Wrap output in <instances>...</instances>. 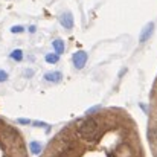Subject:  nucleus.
<instances>
[{
  "label": "nucleus",
  "instance_id": "nucleus-14",
  "mask_svg": "<svg viewBox=\"0 0 157 157\" xmlns=\"http://www.w3.org/2000/svg\"><path fill=\"white\" fill-rule=\"evenodd\" d=\"M35 31H37V28H35L34 25H32V26H29V32H31V34H34Z\"/></svg>",
  "mask_w": 157,
  "mask_h": 157
},
{
  "label": "nucleus",
  "instance_id": "nucleus-8",
  "mask_svg": "<svg viewBox=\"0 0 157 157\" xmlns=\"http://www.w3.org/2000/svg\"><path fill=\"white\" fill-rule=\"evenodd\" d=\"M11 58H12L14 61H21V59H23V51H21V49H14V51L11 52Z\"/></svg>",
  "mask_w": 157,
  "mask_h": 157
},
{
  "label": "nucleus",
  "instance_id": "nucleus-4",
  "mask_svg": "<svg viewBox=\"0 0 157 157\" xmlns=\"http://www.w3.org/2000/svg\"><path fill=\"white\" fill-rule=\"evenodd\" d=\"M154 34V23L151 21V23H148L144 29H142V34H140V38H139V41L140 43H145L147 40H150V37Z\"/></svg>",
  "mask_w": 157,
  "mask_h": 157
},
{
  "label": "nucleus",
  "instance_id": "nucleus-7",
  "mask_svg": "<svg viewBox=\"0 0 157 157\" xmlns=\"http://www.w3.org/2000/svg\"><path fill=\"white\" fill-rule=\"evenodd\" d=\"M58 61H59V55H58V53H48V55H46V63L56 64Z\"/></svg>",
  "mask_w": 157,
  "mask_h": 157
},
{
  "label": "nucleus",
  "instance_id": "nucleus-1",
  "mask_svg": "<svg viewBox=\"0 0 157 157\" xmlns=\"http://www.w3.org/2000/svg\"><path fill=\"white\" fill-rule=\"evenodd\" d=\"M78 134H79L81 137H84L86 140H93V139L96 137V134H98V122H96V119H93V117L86 119V121L79 125Z\"/></svg>",
  "mask_w": 157,
  "mask_h": 157
},
{
  "label": "nucleus",
  "instance_id": "nucleus-10",
  "mask_svg": "<svg viewBox=\"0 0 157 157\" xmlns=\"http://www.w3.org/2000/svg\"><path fill=\"white\" fill-rule=\"evenodd\" d=\"M11 32L12 34H21V32H25V28L23 26H12L11 28Z\"/></svg>",
  "mask_w": 157,
  "mask_h": 157
},
{
  "label": "nucleus",
  "instance_id": "nucleus-11",
  "mask_svg": "<svg viewBox=\"0 0 157 157\" xmlns=\"http://www.w3.org/2000/svg\"><path fill=\"white\" fill-rule=\"evenodd\" d=\"M5 81H8V73L0 69V82H5Z\"/></svg>",
  "mask_w": 157,
  "mask_h": 157
},
{
  "label": "nucleus",
  "instance_id": "nucleus-6",
  "mask_svg": "<svg viewBox=\"0 0 157 157\" xmlns=\"http://www.w3.org/2000/svg\"><path fill=\"white\" fill-rule=\"evenodd\" d=\"M52 46H53V49H55V53H58V55H63V53H64V51H66L64 41H63L61 38H56V40H53V41H52Z\"/></svg>",
  "mask_w": 157,
  "mask_h": 157
},
{
  "label": "nucleus",
  "instance_id": "nucleus-12",
  "mask_svg": "<svg viewBox=\"0 0 157 157\" xmlns=\"http://www.w3.org/2000/svg\"><path fill=\"white\" fill-rule=\"evenodd\" d=\"M34 127H46V128H51V127H48L44 122H34Z\"/></svg>",
  "mask_w": 157,
  "mask_h": 157
},
{
  "label": "nucleus",
  "instance_id": "nucleus-5",
  "mask_svg": "<svg viewBox=\"0 0 157 157\" xmlns=\"http://www.w3.org/2000/svg\"><path fill=\"white\" fill-rule=\"evenodd\" d=\"M44 79L49 81V82H59V81L63 79V75H61V72L53 70V72H49V73L44 75Z\"/></svg>",
  "mask_w": 157,
  "mask_h": 157
},
{
  "label": "nucleus",
  "instance_id": "nucleus-9",
  "mask_svg": "<svg viewBox=\"0 0 157 157\" xmlns=\"http://www.w3.org/2000/svg\"><path fill=\"white\" fill-rule=\"evenodd\" d=\"M41 145H40V142H32L31 144V151H32V154H35V156H38L40 153H41Z\"/></svg>",
  "mask_w": 157,
  "mask_h": 157
},
{
  "label": "nucleus",
  "instance_id": "nucleus-2",
  "mask_svg": "<svg viewBox=\"0 0 157 157\" xmlns=\"http://www.w3.org/2000/svg\"><path fill=\"white\" fill-rule=\"evenodd\" d=\"M72 63H73L75 69H84V66L87 64V52H84V51L75 52L72 56Z\"/></svg>",
  "mask_w": 157,
  "mask_h": 157
},
{
  "label": "nucleus",
  "instance_id": "nucleus-3",
  "mask_svg": "<svg viewBox=\"0 0 157 157\" xmlns=\"http://www.w3.org/2000/svg\"><path fill=\"white\" fill-rule=\"evenodd\" d=\"M59 23H61V26L64 29H72L73 28V15H72V12H69V11L63 12L59 15Z\"/></svg>",
  "mask_w": 157,
  "mask_h": 157
},
{
  "label": "nucleus",
  "instance_id": "nucleus-13",
  "mask_svg": "<svg viewBox=\"0 0 157 157\" xmlns=\"http://www.w3.org/2000/svg\"><path fill=\"white\" fill-rule=\"evenodd\" d=\"M18 122H20V124H25V125H28L31 121H29V119H18Z\"/></svg>",
  "mask_w": 157,
  "mask_h": 157
}]
</instances>
